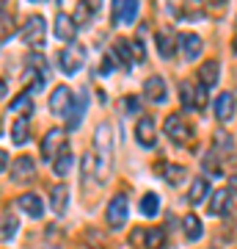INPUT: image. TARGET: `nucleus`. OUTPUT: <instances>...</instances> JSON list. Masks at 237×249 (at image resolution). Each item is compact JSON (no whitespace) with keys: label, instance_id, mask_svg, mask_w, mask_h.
Wrapping results in <instances>:
<instances>
[{"label":"nucleus","instance_id":"nucleus-33","mask_svg":"<svg viewBox=\"0 0 237 249\" xmlns=\"http://www.w3.org/2000/svg\"><path fill=\"white\" fill-rule=\"evenodd\" d=\"M88 175H97V166H94V152H86V155H83V180H88Z\"/></svg>","mask_w":237,"mask_h":249},{"label":"nucleus","instance_id":"nucleus-16","mask_svg":"<svg viewBox=\"0 0 237 249\" xmlns=\"http://www.w3.org/2000/svg\"><path fill=\"white\" fill-rule=\"evenodd\" d=\"M50 208H53V213H58V216L66 213V208H69V188L63 186V183L50 188Z\"/></svg>","mask_w":237,"mask_h":249},{"label":"nucleus","instance_id":"nucleus-28","mask_svg":"<svg viewBox=\"0 0 237 249\" xmlns=\"http://www.w3.org/2000/svg\"><path fill=\"white\" fill-rule=\"evenodd\" d=\"M31 136H28V122L25 119H17L14 122V127H11V142L14 144H25Z\"/></svg>","mask_w":237,"mask_h":249},{"label":"nucleus","instance_id":"nucleus-22","mask_svg":"<svg viewBox=\"0 0 237 249\" xmlns=\"http://www.w3.org/2000/svg\"><path fill=\"white\" fill-rule=\"evenodd\" d=\"M111 55L116 58V64L130 67V64L135 61V55H132V42H127V39H119V42L113 45V50H111Z\"/></svg>","mask_w":237,"mask_h":249},{"label":"nucleus","instance_id":"nucleus-2","mask_svg":"<svg viewBox=\"0 0 237 249\" xmlns=\"http://www.w3.org/2000/svg\"><path fill=\"white\" fill-rule=\"evenodd\" d=\"M88 53H86V47L78 45V42H72L69 47H63L61 55H58V64H61V72L63 75H75V72L83 70V64H86Z\"/></svg>","mask_w":237,"mask_h":249},{"label":"nucleus","instance_id":"nucleus-32","mask_svg":"<svg viewBox=\"0 0 237 249\" xmlns=\"http://www.w3.org/2000/svg\"><path fill=\"white\" fill-rule=\"evenodd\" d=\"M163 175H166V180L171 186H176L185 178V166H163Z\"/></svg>","mask_w":237,"mask_h":249},{"label":"nucleus","instance_id":"nucleus-13","mask_svg":"<svg viewBox=\"0 0 237 249\" xmlns=\"http://www.w3.org/2000/svg\"><path fill=\"white\" fill-rule=\"evenodd\" d=\"M86 106H88V94L86 89H80L78 94H75V100H72V108L69 114H66V119H69V127L75 130L80 122H83V114H86Z\"/></svg>","mask_w":237,"mask_h":249},{"label":"nucleus","instance_id":"nucleus-38","mask_svg":"<svg viewBox=\"0 0 237 249\" xmlns=\"http://www.w3.org/2000/svg\"><path fill=\"white\" fill-rule=\"evenodd\" d=\"M143 241H146V230H135L130 235V244H138V247H143Z\"/></svg>","mask_w":237,"mask_h":249},{"label":"nucleus","instance_id":"nucleus-4","mask_svg":"<svg viewBox=\"0 0 237 249\" xmlns=\"http://www.w3.org/2000/svg\"><path fill=\"white\" fill-rule=\"evenodd\" d=\"M127 216H130V205H127V196L124 194H116L111 202H108V211H105V219H108V227L111 230H122L127 224Z\"/></svg>","mask_w":237,"mask_h":249},{"label":"nucleus","instance_id":"nucleus-23","mask_svg":"<svg viewBox=\"0 0 237 249\" xmlns=\"http://www.w3.org/2000/svg\"><path fill=\"white\" fill-rule=\"evenodd\" d=\"M182 230H185V235H188V241H199V238H202V232H204V224H202L199 216L188 213L182 219Z\"/></svg>","mask_w":237,"mask_h":249},{"label":"nucleus","instance_id":"nucleus-12","mask_svg":"<svg viewBox=\"0 0 237 249\" xmlns=\"http://www.w3.org/2000/svg\"><path fill=\"white\" fill-rule=\"evenodd\" d=\"M36 172V163L31 155H19V158H14V163H11V180H31Z\"/></svg>","mask_w":237,"mask_h":249},{"label":"nucleus","instance_id":"nucleus-17","mask_svg":"<svg viewBox=\"0 0 237 249\" xmlns=\"http://www.w3.org/2000/svg\"><path fill=\"white\" fill-rule=\"evenodd\" d=\"M229 205H232V191H229V188H218V191L212 194L207 211H210L212 216H223V213H229Z\"/></svg>","mask_w":237,"mask_h":249},{"label":"nucleus","instance_id":"nucleus-26","mask_svg":"<svg viewBox=\"0 0 237 249\" xmlns=\"http://www.w3.org/2000/svg\"><path fill=\"white\" fill-rule=\"evenodd\" d=\"M141 213L143 216H158L160 213V196L155 194V191H149V194H143V199H141Z\"/></svg>","mask_w":237,"mask_h":249},{"label":"nucleus","instance_id":"nucleus-10","mask_svg":"<svg viewBox=\"0 0 237 249\" xmlns=\"http://www.w3.org/2000/svg\"><path fill=\"white\" fill-rule=\"evenodd\" d=\"M53 34L61 39V42H69L75 39V34H78V22L72 19V14H55V25H53Z\"/></svg>","mask_w":237,"mask_h":249},{"label":"nucleus","instance_id":"nucleus-19","mask_svg":"<svg viewBox=\"0 0 237 249\" xmlns=\"http://www.w3.org/2000/svg\"><path fill=\"white\" fill-rule=\"evenodd\" d=\"M210 196V180L207 178H196L188 188V202L190 205H202L204 199Z\"/></svg>","mask_w":237,"mask_h":249},{"label":"nucleus","instance_id":"nucleus-39","mask_svg":"<svg viewBox=\"0 0 237 249\" xmlns=\"http://www.w3.org/2000/svg\"><path fill=\"white\" fill-rule=\"evenodd\" d=\"M113 67H116V58H113V55H108L105 61H102V70H99V72H102V75H108Z\"/></svg>","mask_w":237,"mask_h":249},{"label":"nucleus","instance_id":"nucleus-15","mask_svg":"<svg viewBox=\"0 0 237 249\" xmlns=\"http://www.w3.org/2000/svg\"><path fill=\"white\" fill-rule=\"evenodd\" d=\"M163 130H166V136H171L174 142H185V139L190 136V130H188V124L182 122V116H179V114L166 116V124H163Z\"/></svg>","mask_w":237,"mask_h":249},{"label":"nucleus","instance_id":"nucleus-7","mask_svg":"<svg viewBox=\"0 0 237 249\" xmlns=\"http://www.w3.org/2000/svg\"><path fill=\"white\" fill-rule=\"evenodd\" d=\"M135 17H138V3L135 0H119V3H113V11H111L113 25H130V22H135Z\"/></svg>","mask_w":237,"mask_h":249},{"label":"nucleus","instance_id":"nucleus-3","mask_svg":"<svg viewBox=\"0 0 237 249\" xmlns=\"http://www.w3.org/2000/svg\"><path fill=\"white\" fill-rule=\"evenodd\" d=\"M44 36H47V22H44V17L31 14V17L25 19V25H22V39H25V45L33 47L36 53H39V47L44 45Z\"/></svg>","mask_w":237,"mask_h":249},{"label":"nucleus","instance_id":"nucleus-30","mask_svg":"<svg viewBox=\"0 0 237 249\" xmlns=\"http://www.w3.org/2000/svg\"><path fill=\"white\" fill-rule=\"evenodd\" d=\"M9 111H11V114H17V111H25V116H28L31 111H33V103H31V97H28V94H19V97L9 106Z\"/></svg>","mask_w":237,"mask_h":249},{"label":"nucleus","instance_id":"nucleus-36","mask_svg":"<svg viewBox=\"0 0 237 249\" xmlns=\"http://www.w3.org/2000/svg\"><path fill=\"white\" fill-rule=\"evenodd\" d=\"M11 19H9V14H3V9H0V36L6 39V36H11Z\"/></svg>","mask_w":237,"mask_h":249},{"label":"nucleus","instance_id":"nucleus-31","mask_svg":"<svg viewBox=\"0 0 237 249\" xmlns=\"http://www.w3.org/2000/svg\"><path fill=\"white\" fill-rule=\"evenodd\" d=\"M163 241H166L163 230H149V232H146V241H143V247H146V249H163Z\"/></svg>","mask_w":237,"mask_h":249},{"label":"nucleus","instance_id":"nucleus-40","mask_svg":"<svg viewBox=\"0 0 237 249\" xmlns=\"http://www.w3.org/2000/svg\"><path fill=\"white\" fill-rule=\"evenodd\" d=\"M6 166H9V152H6V150H0V172L6 169Z\"/></svg>","mask_w":237,"mask_h":249},{"label":"nucleus","instance_id":"nucleus-35","mask_svg":"<svg viewBox=\"0 0 237 249\" xmlns=\"http://www.w3.org/2000/svg\"><path fill=\"white\" fill-rule=\"evenodd\" d=\"M229 147H232V136L226 130H218L215 133V150H229Z\"/></svg>","mask_w":237,"mask_h":249},{"label":"nucleus","instance_id":"nucleus-6","mask_svg":"<svg viewBox=\"0 0 237 249\" xmlns=\"http://www.w3.org/2000/svg\"><path fill=\"white\" fill-rule=\"evenodd\" d=\"M72 100H75V94H72L69 86H55L53 94H50V111L55 116H66L72 108Z\"/></svg>","mask_w":237,"mask_h":249},{"label":"nucleus","instance_id":"nucleus-1","mask_svg":"<svg viewBox=\"0 0 237 249\" xmlns=\"http://www.w3.org/2000/svg\"><path fill=\"white\" fill-rule=\"evenodd\" d=\"M94 166H97V183H108L113 169V127L99 122L94 130Z\"/></svg>","mask_w":237,"mask_h":249},{"label":"nucleus","instance_id":"nucleus-29","mask_svg":"<svg viewBox=\"0 0 237 249\" xmlns=\"http://www.w3.org/2000/svg\"><path fill=\"white\" fill-rule=\"evenodd\" d=\"M204 172L212 175V178L223 175V166L218 163V155H215V152H207V155H204Z\"/></svg>","mask_w":237,"mask_h":249},{"label":"nucleus","instance_id":"nucleus-14","mask_svg":"<svg viewBox=\"0 0 237 249\" xmlns=\"http://www.w3.org/2000/svg\"><path fill=\"white\" fill-rule=\"evenodd\" d=\"M179 47H182V53L188 61H196L199 55H202V36L199 34H179Z\"/></svg>","mask_w":237,"mask_h":249},{"label":"nucleus","instance_id":"nucleus-42","mask_svg":"<svg viewBox=\"0 0 237 249\" xmlns=\"http://www.w3.org/2000/svg\"><path fill=\"white\" fill-rule=\"evenodd\" d=\"M229 191H237V175H232V180H229Z\"/></svg>","mask_w":237,"mask_h":249},{"label":"nucleus","instance_id":"nucleus-34","mask_svg":"<svg viewBox=\"0 0 237 249\" xmlns=\"http://www.w3.org/2000/svg\"><path fill=\"white\" fill-rule=\"evenodd\" d=\"M94 11H97L94 6H88V3H80L78 11H75V17H72V19H75V22H83V19H88L91 14H94Z\"/></svg>","mask_w":237,"mask_h":249},{"label":"nucleus","instance_id":"nucleus-20","mask_svg":"<svg viewBox=\"0 0 237 249\" xmlns=\"http://www.w3.org/2000/svg\"><path fill=\"white\" fill-rule=\"evenodd\" d=\"M218 75H221V64L218 61H204L202 70H199V86L212 89V86L218 83Z\"/></svg>","mask_w":237,"mask_h":249},{"label":"nucleus","instance_id":"nucleus-11","mask_svg":"<svg viewBox=\"0 0 237 249\" xmlns=\"http://www.w3.org/2000/svg\"><path fill=\"white\" fill-rule=\"evenodd\" d=\"M143 94H146V100H152L155 106H163L168 100V91H166V80L160 78V75H152L146 83H143Z\"/></svg>","mask_w":237,"mask_h":249},{"label":"nucleus","instance_id":"nucleus-5","mask_svg":"<svg viewBox=\"0 0 237 249\" xmlns=\"http://www.w3.org/2000/svg\"><path fill=\"white\" fill-rule=\"evenodd\" d=\"M66 150V133H63L61 127H50L42 139V155L44 160H55L61 152Z\"/></svg>","mask_w":237,"mask_h":249},{"label":"nucleus","instance_id":"nucleus-41","mask_svg":"<svg viewBox=\"0 0 237 249\" xmlns=\"http://www.w3.org/2000/svg\"><path fill=\"white\" fill-rule=\"evenodd\" d=\"M127 108H130V111H138V108H141V103H138L135 97H127Z\"/></svg>","mask_w":237,"mask_h":249},{"label":"nucleus","instance_id":"nucleus-43","mask_svg":"<svg viewBox=\"0 0 237 249\" xmlns=\"http://www.w3.org/2000/svg\"><path fill=\"white\" fill-rule=\"evenodd\" d=\"M3 94H6V80L0 78V100H3Z\"/></svg>","mask_w":237,"mask_h":249},{"label":"nucleus","instance_id":"nucleus-21","mask_svg":"<svg viewBox=\"0 0 237 249\" xmlns=\"http://www.w3.org/2000/svg\"><path fill=\"white\" fill-rule=\"evenodd\" d=\"M215 116H218L221 122H229L235 116V97H232V91L218 94V100H215Z\"/></svg>","mask_w":237,"mask_h":249},{"label":"nucleus","instance_id":"nucleus-9","mask_svg":"<svg viewBox=\"0 0 237 249\" xmlns=\"http://www.w3.org/2000/svg\"><path fill=\"white\" fill-rule=\"evenodd\" d=\"M155 45H158V53L163 58H171L174 55V47L179 45V36H176L174 28H160L155 34Z\"/></svg>","mask_w":237,"mask_h":249},{"label":"nucleus","instance_id":"nucleus-37","mask_svg":"<svg viewBox=\"0 0 237 249\" xmlns=\"http://www.w3.org/2000/svg\"><path fill=\"white\" fill-rule=\"evenodd\" d=\"M204 106H207V89L196 86V108H204Z\"/></svg>","mask_w":237,"mask_h":249},{"label":"nucleus","instance_id":"nucleus-18","mask_svg":"<svg viewBox=\"0 0 237 249\" xmlns=\"http://www.w3.org/2000/svg\"><path fill=\"white\" fill-rule=\"evenodd\" d=\"M17 205H19V211L25 216H31V219H39V216L44 213V202L36 194H22L17 199Z\"/></svg>","mask_w":237,"mask_h":249},{"label":"nucleus","instance_id":"nucleus-25","mask_svg":"<svg viewBox=\"0 0 237 249\" xmlns=\"http://www.w3.org/2000/svg\"><path fill=\"white\" fill-rule=\"evenodd\" d=\"M72 163H75V158H72V150L66 147V150H63L61 155L53 160V172L58 175V178H66V175H69V169H72Z\"/></svg>","mask_w":237,"mask_h":249},{"label":"nucleus","instance_id":"nucleus-27","mask_svg":"<svg viewBox=\"0 0 237 249\" xmlns=\"http://www.w3.org/2000/svg\"><path fill=\"white\" fill-rule=\"evenodd\" d=\"M179 100H182L185 108H196V86L193 83H188V80L179 83Z\"/></svg>","mask_w":237,"mask_h":249},{"label":"nucleus","instance_id":"nucleus-44","mask_svg":"<svg viewBox=\"0 0 237 249\" xmlns=\"http://www.w3.org/2000/svg\"><path fill=\"white\" fill-rule=\"evenodd\" d=\"M42 249H58V247H42Z\"/></svg>","mask_w":237,"mask_h":249},{"label":"nucleus","instance_id":"nucleus-24","mask_svg":"<svg viewBox=\"0 0 237 249\" xmlns=\"http://www.w3.org/2000/svg\"><path fill=\"white\" fill-rule=\"evenodd\" d=\"M17 230H19L17 216H11V213L0 216V241H11L14 235H17Z\"/></svg>","mask_w":237,"mask_h":249},{"label":"nucleus","instance_id":"nucleus-8","mask_svg":"<svg viewBox=\"0 0 237 249\" xmlns=\"http://www.w3.org/2000/svg\"><path fill=\"white\" fill-rule=\"evenodd\" d=\"M135 142L141 144V147H155V142H158V127H155V119L152 116H141L138 124H135Z\"/></svg>","mask_w":237,"mask_h":249}]
</instances>
